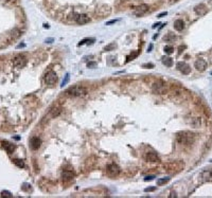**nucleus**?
Wrapping results in <instances>:
<instances>
[{
	"label": "nucleus",
	"mask_w": 212,
	"mask_h": 198,
	"mask_svg": "<svg viewBox=\"0 0 212 198\" xmlns=\"http://www.w3.org/2000/svg\"><path fill=\"white\" fill-rule=\"evenodd\" d=\"M177 142L179 144H183V145H190L195 141V136L193 133H191L189 132H182L177 133Z\"/></svg>",
	"instance_id": "nucleus-1"
},
{
	"label": "nucleus",
	"mask_w": 212,
	"mask_h": 198,
	"mask_svg": "<svg viewBox=\"0 0 212 198\" xmlns=\"http://www.w3.org/2000/svg\"><path fill=\"white\" fill-rule=\"evenodd\" d=\"M66 93H67V95H69V97L76 98V97H83V95H85L87 93V90H86V88L83 87V86L75 85V86H72V87H70L69 89H67Z\"/></svg>",
	"instance_id": "nucleus-2"
},
{
	"label": "nucleus",
	"mask_w": 212,
	"mask_h": 198,
	"mask_svg": "<svg viewBox=\"0 0 212 198\" xmlns=\"http://www.w3.org/2000/svg\"><path fill=\"white\" fill-rule=\"evenodd\" d=\"M152 91L156 94H164L167 92V84L160 80L156 81L152 86Z\"/></svg>",
	"instance_id": "nucleus-3"
},
{
	"label": "nucleus",
	"mask_w": 212,
	"mask_h": 198,
	"mask_svg": "<svg viewBox=\"0 0 212 198\" xmlns=\"http://www.w3.org/2000/svg\"><path fill=\"white\" fill-rule=\"evenodd\" d=\"M183 166H185V164L182 161H173L165 165V168L170 173H178L183 168Z\"/></svg>",
	"instance_id": "nucleus-4"
},
{
	"label": "nucleus",
	"mask_w": 212,
	"mask_h": 198,
	"mask_svg": "<svg viewBox=\"0 0 212 198\" xmlns=\"http://www.w3.org/2000/svg\"><path fill=\"white\" fill-rule=\"evenodd\" d=\"M13 62V65L17 67V68H22V67H24L27 65V58L24 55H21V54H17L13 57L12 59Z\"/></svg>",
	"instance_id": "nucleus-5"
},
{
	"label": "nucleus",
	"mask_w": 212,
	"mask_h": 198,
	"mask_svg": "<svg viewBox=\"0 0 212 198\" xmlns=\"http://www.w3.org/2000/svg\"><path fill=\"white\" fill-rule=\"evenodd\" d=\"M57 82V75L54 71H49L45 76V83L48 85V86H53L55 85V83Z\"/></svg>",
	"instance_id": "nucleus-6"
},
{
	"label": "nucleus",
	"mask_w": 212,
	"mask_h": 198,
	"mask_svg": "<svg viewBox=\"0 0 212 198\" xmlns=\"http://www.w3.org/2000/svg\"><path fill=\"white\" fill-rule=\"evenodd\" d=\"M107 174L110 176V177H116L120 174V168L117 164L115 163H110L107 166Z\"/></svg>",
	"instance_id": "nucleus-7"
},
{
	"label": "nucleus",
	"mask_w": 212,
	"mask_h": 198,
	"mask_svg": "<svg viewBox=\"0 0 212 198\" xmlns=\"http://www.w3.org/2000/svg\"><path fill=\"white\" fill-rule=\"evenodd\" d=\"M176 68H177L180 72H181L182 74H189L190 72H191V68H190V66L189 65H187L186 63H183V62H179V63H177L176 64Z\"/></svg>",
	"instance_id": "nucleus-8"
},
{
	"label": "nucleus",
	"mask_w": 212,
	"mask_h": 198,
	"mask_svg": "<svg viewBox=\"0 0 212 198\" xmlns=\"http://www.w3.org/2000/svg\"><path fill=\"white\" fill-rule=\"evenodd\" d=\"M148 5L147 4H141V5H139L138 8H136L135 9V11H134V14H135L136 16H138V17H140V16H142V15H144L147 11H148Z\"/></svg>",
	"instance_id": "nucleus-9"
},
{
	"label": "nucleus",
	"mask_w": 212,
	"mask_h": 198,
	"mask_svg": "<svg viewBox=\"0 0 212 198\" xmlns=\"http://www.w3.org/2000/svg\"><path fill=\"white\" fill-rule=\"evenodd\" d=\"M194 12H195L198 16H204L206 15L207 12H208V9L207 6L204 4V3H200V4H197L195 8H194Z\"/></svg>",
	"instance_id": "nucleus-10"
},
{
	"label": "nucleus",
	"mask_w": 212,
	"mask_h": 198,
	"mask_svg": "<svg viewBox=\"0 0 212 198\" xmlns=\"http://www.w3.org/2000/svg\"><path fill=\"white\" fill-rule=\"evenodd\" d=\"M194 67L196 68V70H198V71L203 72V71H205V70H206V68H207V63H206V61H205V59L199 58V59H197V61L194 63Z\"/></svg>",
	"instance_id": "nucleus-11"
},
{
	"label": "nucleus",
	"mask_w": 212,
	"mask_h": 198,
	"mask_svg": "<svg viewBox=\"0 0 212 198\" xmlns=\"http://www.w3.org/2000/svg\"><path fill=\"white\" fill-rule=\"evenodd\" d=\"M40 144H41V140L39 139L38 137H33L31 138L30 140V145H31V148L32 149H38V148L40 147Z\"/></svg>",
	"instance_id": "nucleus-12"
},
{
	"label": "nucleus",
	"mask_w": 212,
	"mask_h": 198,
	"mask_svg": "<svg viewBox=\"0 0 212 198\" xmlns=\"http://www.w3.org/2000/svg\"><path fill=\"white\" fill-rule=\"evenodd\" d=\"M75 21L77 24H86L90 21V18L86 14H80V15H77Z\"/></svg>",
	"instance_id": "nucleus-13"
},
{
	"label": "nucleus",
	"mask_w": 212,
	"mask_h": 198,
	"mask_svg": "<svg viewBox=\"0 0 212 198\" xmlns=\"http://www.w3.org/2000/svg\"><path fill=\"white\" fill-rule=\"evenodd\" d=\"M174 29L178 32H181L185 29V22H183L182 19H177L174 21Z\"/></svg>",
	"instance_id": "nucleus-14"
},
{
	"label": "nucleus",
	"mask_w": 212,
	"mask_h": 198,
	"mask_svg": "<svg viewBox=\"0 0 212 198\" xmlns=\"http://www.w3.org/2000/svg\"><path fill=\"white\" fill-rule=\"evenodd\" d=\"M62 177L64 181H69V180H72L74 178V173L71 171H64L62 174Z\"/></svg>",
	"instance_id": "nucleus-15"
},
{
	"label": "nucleus",
	"mask_w": 212,
	"mask_h": 198,
	"mask_svg": "<svg viewBox=\"0 0 212 198\" xmlns=\"http://www.w3.org/2000/svg\"><path fill=\"white\" fill-rule=\"evenodd\" d=\"M145 159H146V161H148V162H157V161H159L158 155L155 154V153H147L145 155Z\"/></svg>",
	"instance_id": "nucleus-16"
},
{
	"label": "nucleus",
	"mask_w": 212,
	"mask_h": 198,
	"mask_svg": "<svg viewBox=\"0 0 212 198\" xmlns=\"http://www.w3.org/2000/svg\"><path fill=\"white\" fill-rule=\"evenodd\" d=\"M189 124L192 127H194V128H198V127H200V125H201V121H200L199 118H191Z\"/></svg>",
	"instance_id": "nucleus-17"
},
{
	"label": "nucleus",
	"mask_w": 212,
	"mask_h": 198,
	"mask_svg": "<svg viewBox=\"0 0 212 198\" xmlns=\"http://www.w3.org/2000/svg\"><path fill=\"white\" fill-rule=\"evenodd\" d=\"M161 61H162V64H163L164 66H167V67H172L173 66V61H172L171 57H168V56H162Z\"/></svg>",
	"instance_id": "nucleus-18"
},
{
	"label": "nucleus",
	"mask_w": 212,
	"mask_h": 198,
	"mask_svg": "<svg viewBox=\"0 0 212 198\" xmlns=\"http://www.w3.org/2000/svg\"><path fill=\"white\" fill-rule=\"evenodd\" d=\"M201 177L204 178V180H212V168L209 169V171H205L201 174Z\"/></svg>",
	"instance_id": "nucleus-19"
},
{
	"label": "nucleus",
	"mask_w": 212,
	"mask_h": 198,
	"mask_svg": "<svg viewBox=\"0 0 212 198\" xmlns=\"http://www.w3.org/2000/svg\"><path fill=\"white\" fill-rule=\"evenodd\" d=\"M3 147H4L5 149L9 151V153H12V151L14 150V148H15L13 144H11L9 142H3Z\"/></svg>",
	"instance_id": "nucleus-20"
},
{
	"label": "nucleus",
	"mask_w": 212,
	"mask_h": 198,
	"mask_svg": "<svg viewBox=\"0 0 212 198\" xmlns=\"http://www.w3.org/2000/svg\"><path fill=\"white\" fill-rule=\"evenodd\" d=\"M170 181V177H164V178H161V179H158L157 180V185H162L164 183H167Z\"/></svg>",
	"instance_id": "nucleus-21"
},
{
	"label": "nucleus",
	"mask_w": 212,
	"mask_h": 198,
	"mask_svg": "<svg viewBox=\"0 0 212 198\" xmlns=\"http://www.w3.org/2000/svg\"><path fill=\"white\" fill-rule=\"evenodd\" d=\"M174 51V48L172 47V46H165L164 47V52L167 53V54H171Z\"/></svg>",
	"instance_id": "nucleus-22"
},
{
	"label": "nucleus",
	"mask_w": 212,
	"mask_h": 198,
	"mask_svg": "<svg viewBox=\"0 0 212 198\" xmlns=\"http://www.w3.org/2000/svg\"><path fill=\"white\" fill-rule=\"evenodd\" d=\"M14 163H15L18 167H24V163L22 160H19V159H16V160H14Z\"/></svg>",
	"instance_id": "nucleus-23"
},
{
	"label": "nucleus",
	"mask_w": 212,
	"mask_h": 198,
	"mask_svg": "<svg viewBox=\"0 0 212 198\" xmlns=\"http://www.w3.org/2000/svg\"><path fill=\"white\" fill-rule=\"evenodd\" d=\"M114 48H116V45L115 44H110V45H108V46H106L105 47V51H111Z\"/></svg>",
	"instance_id": "nucleus-24"
},
{
	"label": "nucleus",
	"mask_w": 212,
	"mask_h": 198,
	"mask_svg": "<svg viewBox=\"0 0 212 198\" xmlns=\"http://www.w3.org/2000/svg\"><path fill=\"white\" fill-rule=\"evenodd\" d=\"M163 39L165 40V41H170V40H174L175 39V36H173V35H171V34H168V36L165 37L164 36V38Z\"/></svg>",
	"instance_id": "nucleus-25"
},
{
	"label": "nucleus",
	"mask_w": 212,
	"mask_h": 198,
	"mask_svg": "<svg viewBox=\"0 0 212 198\" xmlns=\"http://www.w3.org/2000/svg\"><path fill=\"white\" fill-rule=\"evenodd\" d=\"M68 82H69V74H66V76H65V80L63 81V83H62V85H61V86H62V87H64V86H65V85H66L67 83H68Z\"/></svg>",
	"instance_id": "nucleus-26"
},
{
	"label": "nucleus",
	"mask_w": 212,
	"mask_h": 198,
	"mask_svg": "<svg viewBox=\"0 0 212 198\" xmlns=\"http://www.w3.org/2000/svg\"><path fill=\"white\" fill-rule=\"evenodd\" d=\"M1 196L2 197H12V194H11L10 192H8V191H3V192L1 193Z\"/></svg>",
	"instance_id": "nucleus-27"
},
{
	"label": "nucleus",
	"mask_w": 212,
	"mask_h": 198,
	"mask_svg": "<svg viewBox=\"0 0 212 198\" xmlns=\"http://www.w3.org/2000/svg\"><path fill=\"white\" fill-rule=\"evenodd\" d=\"M156 190V186H153V188H146L144 190V192H154Z\"/></svg>",
	"instance_id": "nucleus-28"
},
{
	"label": "nucleus",
	"mask_w": 212,
	"mask_h": 198,
	"mask_svg": "<svg viewBox=\"0 0 212 198\" xmlns=\"http://www.w3.org/2000/svg\"><path fill=\"white\" fill-rule=\"evenodd\" d=\"M155 178V176H146L145 178H144V181H148V180H153Z\"/></svg>",
	"instance_id": "nucleus-29"
},
{
	"label": "nucleus",
	"mask_w": 212,
	"mask_h": 198,
	"mask_svg": "<svg viewBox=\"0 0 212 198\" xmlns=\"http://www.w3.org/2000/svg\"><path fill=\"white\" fill-rule=\"evenodd\" d=\"M117 21H119L118 19H115V20H110V21H107V22H106V24H107V26H109V24H111V23H116Z\"/></svg>",
	"instance_id": "nucleus-30"
},
{
	"label": "nucleus",
	"mask_w": 212,
	"mask_h": 198,
	"mask_svg": "<svg viewBox=\"0 0 212 198\" xmlns=\"http://www.w3.org/2000/svg\"><path fill=\"white\" fill-rule=\"evenodd\" d=\"M87 66L89 67V68H91V67H95V66H97V63H88Z\"/></svg>",
	"instance_id": "nucleus-31"
},
{
	"label": "nucleus",
	"mask_w": 212,
	"mask_h": 198,
	"mask_svg": "<svg viewBox=\"0 0 212 198\" xmlns=\"http://www.w3.org/2000/svg\"><path fill=\"white\" fill-rule=\"evenodd\" d=\"M167 14H168L167 12H163V13L159 14V15H158V17H159V18H162V17H163V16H165V15H167Z\"/></svg>",
	"instance_id": "nucleus-32"
},
{
	"label": "nucleus",
	"mask_w": 212,
	"mask_h": 198,
	"mask_svg": "<svg viewBox=\"0 0 212 198\" xmlns=\"http://www.w3.org/2000/svg\"><path fill=\"white\" fill-rule=\"evenodd\" d=\"M143 67H150V68H153L154 65L153 64H145V65H143Z\"/></svg>",
	"instance_id": "nucleus-33"
},
{
	"label": "nucleus",
	"mask_w": 212,
	"mask_h": 198,
	"mask_svg": "<svg viewBox=\"0 0 212 198\" xmlns=\"http://www.w3.org/2000/svg\"><path fill=\"white\" fill-rule=\"evenodd\" d=\"M170 197H177V195H176V192H172L171 195H170Z\"/></svg>",
	"instance_id": "nucleus-34"
},
{
	"label": "nucleus",
	"mask_w": 212,
	"mask_h": 198,
	"mask_svg": "<svg viewBox=\"0 0 212 198\" xmlns=\"http://www.w3.org/2000/svg\"><path fill=\"white\" fill-rule=\"evenodd\" d=\"M21 47H24V45H18L17 46V48H21Z\"/></svg>",
	"instance_id": "nucleus-35"
},
{
	"label": "nucleus",
	"mask_w": 212,
	"mask_h": 198,
	"mask_svg": "<svg viewBox=\"0 0 212 198\" xmlns=\"http://www.w3.org/2000/svg\"><path fill=\"white\" fill-rule=\"evenodd\" d=\"M152 48H153V46H152V45H151V46H150V48H148V52H150V51L152 50Z\"/></svg>",
	"instance_id": "nucleus-36"
},
{
	"label": "nucleus",
	"mask_w": 212,
	"mask_h": 198,
	"mask_svg": "<svg viewBox=\"0 0 212 198\" xmlns=\"http://www.w3.org/2000/svg\"><path fill=\"white\" fill-rule=\"evenodd\" d=\"M46 41H47V42H50V41H52V38H50V39H47Z\"/></svg>",
	"instance_id": "nucleus-37"
},
{
	"label": "nucleus",
	"mask_w": 212,
	"mask_h": 198,
	"mask_svg": "<svg viewBox=\"0 0 212 198\" xmlns=\"http://www.w3.org/2000/svg\"><path fill=\"white\" fill-rule=\"evenodd\" d=\"M209 4L211 5V8H212V0H210V2H209Z\"/></svg>",
	"instance_id": "nucleus-38"
},
{
	"label": "nucleus",
	"mask_w": 212,
	"mask_h": 198,
	"mask_svg": "<svg viewBox=\"0 0 212 198\" xmlns=\"http://www.w3.org/2000/svg\"><path fill=\"white\" fill-rule=\"evenodd\" d=\"M8 1H9V0H8Z\"/></svg>",
	"instance_id": "nucleus-39"
}]
</instances>
